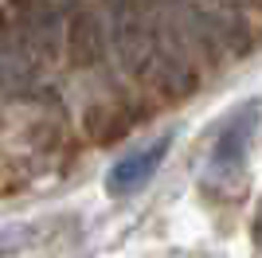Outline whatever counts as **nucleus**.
Segmentation results:
<instances>
[{
  "label": "nucleus",
  "instance_id": "nucleus-1",
  "mask_svg": "<svg viewBox=\"0 0 262 258\" xmlns=\"http://www.w3.org/2000/svg\"><path fill=\"white\" fill-rule=\"evenodd\" d=\"M254 118H258V102H247L243 110H235L223 121V129H219V137H215V149H211V164H215L219 176L239 180L243 164H247V149H251Z\"/></svg>",
  "mask_w": 262,
  "mask_h": 258
},
{
  "label": "nucleus",
  "instance_id": "nucleus-3",
  "mask_svg": "<svg viewBox=\"0 0 262 258\" xmlns=\"http://www.w3.org/2000/svg\"><path fill=\"white\" fill-rule=\"evenodd\" d=\"M251 239H254V250L262 254V200L254 207V219H251Z\"/></svg>",
  "mask_w": 262,
  "mask_h": 258
},
{
  "label": "nucleus",
  "instance_id": "nucleus-2",
  "mask_svg": "<svg viewBox=\"0 0 262 258\" xmlns=\"http://www.w3.org/2000/svg\"><path fill=\"white\" fill-rule=\"evenodd\" d=\"M168 145H172V137H157L153 145H145V149L129 153L125 161H118L114 168L106 172V192L110 196H129V192H137V188H141V184L161 168Z\"/></svg>",
  "mask_w": 262,
  "mask_h": 258
}]
</instances>
